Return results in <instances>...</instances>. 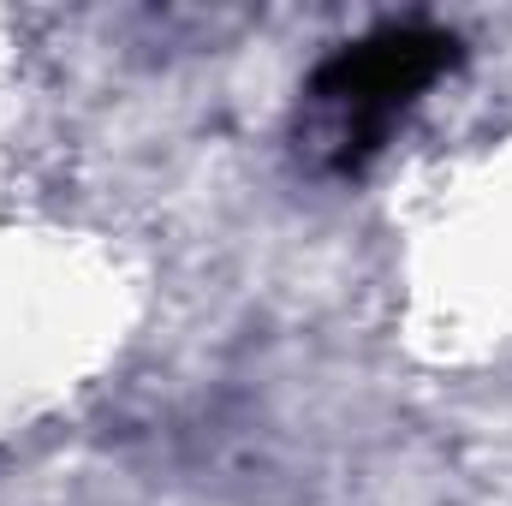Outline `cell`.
<instances>
[{
  "label": "cell",
  "instance_id": "cell-1",
  "mask_svg": "<svg viewBox=\"0 0 512 506\" xmlns=\"http://www.w3.org/2000/svg\"><path fill=\"white\" fill-rule=\"evenodd\" d=\"M453 42L435 30H382L358 48H346L340 60L322 66L316 78V114L328 126V149L334 161H364L376 143L387 137V126L447 72Z\"/></svg>",
  "mask_w": 512,
  "mask_h": 506
}]
</instances>
